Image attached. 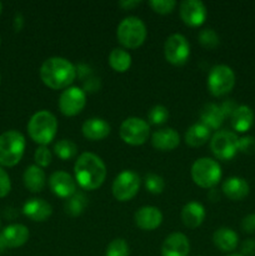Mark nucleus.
<instances>
[{"label":"nucleus","instance_id":"26","mask_svg":"<svg viewBox=\"0 0 255 256\" xmlns=\"http://www.w3.org/2000/svg\"><path fill=\"white\" fill-rule=\"evenodd\" d=\"M224 119L225 115L222 112L220 105L212 104V102L204 105V108L202 109V112H200L202 124L209 128L210 130L219 129L222 125V122H224Z\"/></svg>","mask_w":255,"mask_h":256},{"label":"nucleus","instance_id":"7","mask_svg":"<svg viewBox=\"0 0 255 256\" xmlns=\"http://www.w3.org/2000/svg\"><path fill=\"white\" fill-rule=\"evenodd\" d=\"M235 85V74L228 65H215L209 72L206 86L212 96H224L229 94Z\"/></svg>","mask_w":255,"mask_h":256},{"label":"nucleus","instance_id":"28","mask_svg":"<svg viewBox=\"0 0 255 256\" xmlns=\"http://www.w3.org/2000/svg\"><path fill=\"white\" fill-rule=\"evenodd\" d=\"M110 68L116 72H126L132 66V55L122 48H115L108 58Z\"/></svg>","mask_w":255,"mask_h":256},{"label":"nucleus","instance_id":"9","mask_svg":"<svg viewBox=\"0 0 255 256\" xmlns=\"http://www.w3.org/2000/svg\"><path fill=\"white\" fill-rule=\"evenodd\" d=\"M119 134L125 144L132 145V146H139V145L146 142L150 134V126L142 118L132 116L122 122Z\"/></svg>","mask_w":255,"mask_h":256},{"label":"nucleus","instance_id":"30","mask_svg":"<svg viewBox=\"0 0 255 256\" xmlns=\"http://www.w3.org/2000/svg\"><path fill=\"white\" fill-rule=\"evenodd\" d=\"M54 152L59 159L66 162V160H70L72 159V158L76 156L78 148L72 140L62 139L59 140V142L54 145Z\"/></svg>","mask_w":255,"mask_h":256},{"label":"nucleus","instance_id":"31","mask_svg":"<svg viewBox=\"0 0 255 256\" xmlns=\"http://www.w3.org/2000/svg\"><path fill=\"white\" fill-rule=\"evenodd\" d=\"M129 245L122 238L112 240L105 250V256H129Z\"/></svg>","mask_w":255,"mask_h":256},{"label":"nucleus","instance_id":"1","mask_svg":"<svg viewBox=\"0 0 255 256\" xmlns=\"http://www.w3.org/2000/svg\"><path fill=\"white\" fill-rule=\"evenodd\" d=\"M75 182L82 189L92 192L102 185L106 178V166L102 158L92 152H82L74 164Z\"/></svg>","mask_w":255,"mask_h":256},{"label":"nucleus","instance_id":"13","mask_svg":"<svg viewBox=\"0 0 255 256\" xmlns=\"http://www.w3.org/2000/svg\"><path fill=\"white\" fill-rule=\"evenodd\" d=\"M180 18L188 26H202L206 19V8L199 0H185L179 8Z\"/></svg>","mask_w":255,"mask_h":256},{"label":"nucleus","instance_id":"44","mask_svg":"<svg viewBox=\"0 0 255 256\" xmlns=\"http://www.w3.org/2000/svg\"><path fill=\"white\" fill-rule=\"evenodd\" d=\"M228 256H242V254H232V255H228Z\"/></svg>","mask_w":255,"mask_h":256},{"label":"nucleus","instance_id":"8","mask_svg":"<svg viewBox=\"0 0 255 256\" xmlns=\"http://www.w3.org/2000/svg\"><path fill=\"white\" fill-rule=\"evenodd\" d=\"M210 150L216 159L226 162L239 152V138L235 132L220 130L210 139Z\"/></svg>","mask_w":255,"mask_h":256},{"label":"nucleus","instance_id":"38","mask_svg":"<svg viewBox=\"0 0 255 256\" xmlns=\"http://www.w3.org/2000/svg\"><path fill=\"white\" fill-rule=\"evenodd\" d=\"M10 189H12V182L9 175L0 168V198L6 196L10 192Z\"/></svg>","mask_w":255,"mask_h":256},{"label":"nucleus","instance_id":"24","mask_svg":"<svg viewBox=\"0 0 255 256\" xmlns=\"http://www.w3.org/2000/svg\"><path fill=\"white\" fill-rule=\"evenodd\" d=\"M22 180H24L25 188L29 192H40L46 184V175H45L44 170L38 165H30L25 169Z\"/></svg>","mask_w":255,"mask_h":256},{"label":"nucleus","instance_id":"17","mask_svg":"<svg viewBox=\"0 0 255 256\" xmlns=\"http://www.w3.org/2000/svg\"><path fill=\"white\" fill-rule=\"evenodd\" d=\"M22 214L32 222H42L49 219L52 214V206L42 198H32L24 204Z\"/></svg>","mask_w":255,"mask_h":256},{"label":"nucleus","instance_id":"16","mask_svg":"<svg viewBox=\"0 0 255 256\" xmlns=\"http://www.w3.org/2000/svg\"><path fill=\"white\" fill-rule=\"evenodd\" d=\"M189 239L182 232H172L162 245V256H189Z\"/></svg>","mask_w":255,"mask_h":256},{"label":"nucleus","instance_id":"19","mask_svg":"<svg viewBox=\"0 0 255 256\" xmlns=\"http://www.w3.org/2000/svg\"><path fill=\"white\" fill-rule=\"evenodd\" d=\"M112 132V128L102 118H90L84 122L82 126V132L85 139L90 142H99L105 139Z\"/></svg>","mask_w":255,"mask_h":256},{"label":"nucleus","instance_id":"46","mask_svg":"<svg viewBox=\"0 0 255 256\" xmlns=\"http://www.w3.org/2000/svg\"><path fill=\"white\" fill-rule=\"evenodd\" d=\"M0 80H2V76H0Z\"/></svg>","mask_w":255,"mask_h":256},{"label":"nucleus","instance_id":"27","mask_svg":"<svg viewBox=\"0 0 255 256\" xmlns=\"http://www.w3.org/2000/svg\"><path fill=\"white\" fill-rule=\"evenodd\" d=\"M185 144L190 148H199L210 140V129L202 122L192 125L185 132Z\"/></svg>","mask_w":255,"mask_h":256},{"label":"nucleus","instance_id":"34","mask_svg":"<svg viewBox=\"0 0 255 256\" xmlns=\"http://www.w3.org/2000/svg\"><path fill=\"white\" fill-rule=\"evenodd\" d=\"M169 119V110L164 105H155L148 112V122L152 125H162Z\"/></svg>","mask_w":255,"mask_h":256},{"label":"nucleus","instance_id":"3","mask_svg":"<svg viewBox=\"0 0 255 256\" xmlns=\"http://www.w3.org/2000/svg\"><path fill=\"white\" fill-rule=\"evenodd\" d=\"M58 132V120L48 110H40L30 118L28 132L32 140L40 146H46L54 140Z\"/></svg>","mask_w":255,"mask_h":256},{"label":"nucleus","instance_id":"35","mask_svg":"<svg viewBox=\"0 0 255 256\" xmlns=\"http://www.w3.org/2000/svg\"><path fill=\"white\" fill-rule=\"evenodd\" d=\"M149 6L152 8V12L158 14L166 15L172 12V10L176 6V2L174 0H152L149 2Z\"/></svg>","mask_w":255,"mask_h":256},{"label":"nucleus","instance_id":"37","mask_svg":"<svg viewBox=\"0 0 255 256\" xmlns=\"http://www.w3.org/2000/svg\"><path fill=\"white\" fill-rule=\"evenodd\" d=\"M239 152L244 154H252L255 152V138L244 136L239 139Z\"/></svg>","mask_w":255,"mask_h":256},{"label":"nucleus","instance_id":"40","mask_svg":"<svg viewBox=\"0 0 255 256\" xmlns=\"http://www.w3.org/2000/svg\"><path fill=\"white\" fill-rule=\"evenodd\" d=\"M242 256H255V239H246L242 244Z\"/></svg>","mask_w":255,"mask_h":256},{"label":"nucleus","instance_id":"10","mask_svg":"<svg viewBox=\"0 0 255 256\" xmlns=\"http://www.w3.org/2000/svg\"><path fill=\"white\" fill-rule=\"evenodd\" d=\"M140 189V178L132 170H124L112 182V192L118 202H129Z\"/></svg>","mask_w":255,"mask_h":256},{"label":"nucleus","instance_id":"20","mask_svg":"<svg viewBox=\"0 0 255 256\" xmlns=\"http://www.w3.org/2000/svg\"><path fill=\"white\" fill-rule=\"evenodd\" d=\"M222 192L228 199L232 202H239L249 195L250 186L245 179L240 176H230L222 182Z\"/></svg>","mask_w":255,"mask_h":256},{"label":"nucleus","instance_id":"18","mask_svg":"<svg viewBox=\"0 0 255 256\" xmlns=\"http://www.w3.org/2000/svg\"><path fill=\"white\" fill-rule=\"evenodd\" d=\"M152 144L160 152H172L179 146L180 135L172 128H164L152 134Z\"/></svg>","mask_w":255,"mask_h":256},{"label":"nucleus","instance_id":"12","mask_svg":"<svg viewBox=\"0 0 255 256\" xmlns=\"http://www.w3.org/2000/svg\"><path fill=\"white\" fill-rule=\"evenodd\" d=\"M59 110L65 116L80 114L86 105V94L78 86H70L62 92L59 98Z\"/></svg>","mask_w":255,"mask_h":256},{"label":"nucleus","instance_id":"42","mask_svg":"<svg viewBox=\"0 0 255 256\" xmlns=\"http://www.w3.org/2000/svg\"><path fill=\"white\" fill-rule=\"evenodd\" d=\"M140 4H142V2H138V0H122V2H119V6L122 8L124 10L134 9V8L139 6Z\"/></svg>","mask_w":255,"mask_h":256},{"label":"nucleus","instance_id":"2","mask_svg":"<svg viewBox=\"0 0 255 256\" xmlns=\"http://www.w3.org/2000/svg\"><path fill=\"white\" fill-rule=\"evenodd\" d=\"M76 78V66L62 56L45 60L40 68V79L52 90L68 89Z\"/></svg>","mask_w":255,"mask_h":256},{"label":"nucleus","instance_id":"21","mask_svg":"<svg viewBox=\"0 0 255 256\" xmlns=\"http://www.w3.org/2000/svg\"><path fill=\"white\" fill-rule=\"evenodd\" d=\"M2 239L6 248H20L29 240V229L22 224H12L2 230Z\"/></svg>","mask_w":255,"mask_h":256},{"label":"nucleus","instance_id":"33","mask_svg":"<svg viewBox=\"0 0 255 256\" xmlns=\"http://www.w3.org/2000/svg\"><path fill=\"white\" fill-rule=\"evenodd\" d=\"M144 184L148 192L154 195L162 194L165 189V180L162 179V176L158 174H152V172H150V174L145 176Z\"/></svg>","mask_w":255,"mask_h":256},{"label":"nucleus","instance_id":"22","mask_svg":"<svg viewBox=\"0 0 255 256\" xmlns=\"http://www.w3.org/2000/svg\"><path fill=\"white\" fill-rule=\"evenodd\" d=\"M205 208L198 202H189L182 210V224L189 229H196L205 220Z\"/></svg>","mask_w":255,"mask_h":256},{"label":"nucleus","instance_id":"15","mask_svg":"<svg viewBox=\"0 0 255 256\" xmlns=\"http://www.w3.org/2000/svg\"><path fill=\"white\" fill-rule=\"evenodd\" d=\"M134 222L140 230L152 232L162 225V214L155 206H142L135 212Z\"/></svg>","mask_w":255,"mask_h":256},{"label":"nucleus","instance_id":"39","mask_svg":"<svg viewBox=\"0 0 255 256\" xmlns=\"http://www.w3.org/2000/svg\"><path fill=\"white\" fill-rule=\"evenodd\" d=\"M242 229L248 234L255 232V214H249L242 220Z\"/></svg>","mask_w":255,"mask_h":256},{"label":"nucleus","instance_id":"14","mask_svg":"<svg viewBox=\"0 0 255 256\" xmlns=\"http://www.w3.org/2000/svg\"><path fill=\"white\" fill-rule=\"evenodd\" d=\"M50 190L62 199H69L76 192V182L65 172H55L49 178Z\"/></svg>","mask_w":255,"mask_h":256},{"label":"nucleus","instance_id":"11","mask_svg":"<svg viewBox=\"0 0 255 256\" xmlns=\"http://www.w3.org/2000/svg\"><path fill=\"white\" fill-rule=\"evenodd\" d=\"M164 56L168 62L182 66L190 56V44L182 34H172L164 42Z\"/></svg>","mask_w":255,"mask_h":256},{"label":"nucleus","instance_id":"5","mask_svg":"<svg viewBox=\"0 0 255 256\" xmlns=\"http://www.w3.org/2000/svg\"><path fill=\"white\" fill-rule=\"evenodd\" d=\"M25 150L24 135L16 130H9L0 135V164L15 166L22 160Z\"/></svg>","mask_w":255,"mask_h":256},{"label":"nucleus","instance_id":"36","mask_svg":"<svg viewBox=\"0 0 255 256\" xmlns=\"http://www.w3.org/2000/svg\"><path fill=\"white\" fill-rule=\"evenodd\" d=\"M34 160L39 168H46L52 164V154L48 146H39L35 150Z\"/></svg>","mask_w":255,"mask_h":256},{"label":"nucleus","instance_id":"41","mask_svg":"<svg viewBox=\"0 0 255 256\" xmlns=\"http://www.w3.org/2000/svg\"><path fill=\"white\" fill-rule=\"evenodd\" d=\"M220 108H222V112H224L225 118H226V116H232V114L235 112V109L238 108V105L235 104L232 99H230V100H226L225 102H222V104L220 105Z\"/></svg>","mask_w":255,"mask_h":256},{"label":"nucleus","instance_id":"6","mask_svg":"<svg viewBox=\"0 0 255 256\" xmlns=\"http://www.w3.org/2000/svg\"><path fill=\"white\" fill-rule=\"evenodd\" d=\"M192 179L194 184L202 189H212L222 179V168L212 158H200L192 164Z\"/></svg>","mask_w":255,"mask_h":256},{"label":"nucleus","instance_id":"23","mask_svg":"<svg viewBox=\"0 0 255 256\" xmlns=\"http://www.w3.org/2000/svg\"><path fill=\"white\" fill-rule=\"evenodd\" d=\"M212 242H214L215 246L222 250V252H232L236 249L239 236L232 229L222 226L215 230V232L212 234Z\"/></svg>","mask_w":255,"mask_h":256},{"label":"nucleus","instance_id":"4","mask_svg":"<svg viewBox=\"0 0 255 256\" xmlns=\"http://www.w3.org/2000/svg\"><path fill=\"white\" fill-rule=\"evenodd\" d=\"M146 26L142 19L136 16H128L119 22L116 38L120 44L126 49H138L146 39Z\"/></svg>","mask_w":255,"mask_h":256},{"label":"nucleus","instance_id":"45","mask_svg":"<svg viewBox=\"0 0 255 256\" xmlns=\"http://www.w3.org/2000/svg\"><path fill=\"white\" fill-rule=\"evenodd\" d=\"M2 2H0V12H2Z\"/></svg>","mask_w":255,"mask_h":256},{"label":"nucleus","instance_id":"32","mask_svg":"<svg viewBox=\"0 0 255 256\" xmlns=\"http://www.w3.org/2000/svg\"><path fill=\"white\" fill-rule=\"evenodd\" d=\"M198 40L202 44V46L209 50L215 49L219 45V35L216 34L214 29H210V28L202 30L198 35Z\"/></svg>","mask_w":255,"mask_h":256},{"label":"nucleus","instance_id":"25","mask_svg":"<svg viewBox=\"0 0 255 256\" xmlns=\"http://www.w3.org/2000/svg\"><path fill=\"white\" fill-rule=\"evenodd\" d=\"M232 126L238 132H246L254 124V112L248 105H238L230 116Z\"/></svg>","mask_w":255,"mask_h":256},{"label":"nucleus","instance_id":"29","mask_svg":"<svg viewBox=\"0 0 255 256\" xmlns=\"http://www.w3.org/2000/svg\"><path fill=\"white\" fill-rule=\"evenodd\" d=\"M88 205V199L82 192H76L72 196H70L69 199H66L64 204V210L68 215L75 218L79 216L82 214V212L85 210Z\"/></svg>","mask_w":255,"mask_h":256},{"label":"nucleus","instance_id":"43","mask_svg":"<svg viewBox=\"0 0 255 256\" xmlns=\"http://www.w3.org/2000/svg\"><path fill=\"white\" fill-rule=\"evenodd\" d=\"M5 244H4V242H2V235H0V254H2V252H4V249H5Z\"/></svg>","mask_w":255,"mask_h":256}]
</instances>
